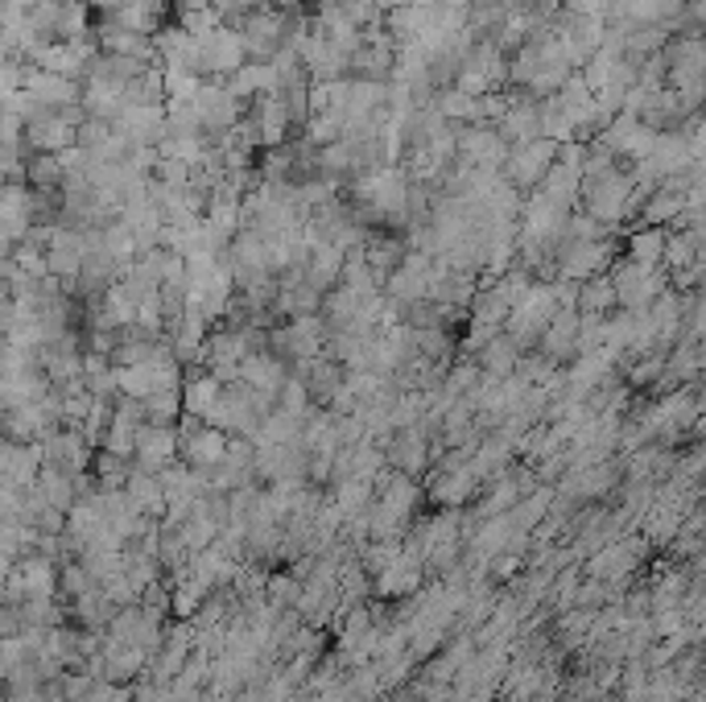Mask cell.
Returning <instances> with one entry per match:
<instances>
[{
  "label": "cell",
  "instance_id": "30bf717a",
  "mask_svg": "<svg viewBox=\"0 0 706 702\" xmlns=\"http://www.w3.org/2000/svg\"><path fill=\"white\" fill-rule=\"evenodd\" d=\"M513 91V103H508V112L500 116V133L504 141L517 149V145H529V141H541V100H534L525 87H508Z\"/></svg>",
  "mask_w": 706,
  "mask_h": 702
},
{
  "label": "cell",
  "instance_id": "ac0fdd59",
  "mask_svg": "<svg viewBox=\"0 0 706 702\" xmlns=\"http://www.w3.org/2000/svg\"><path fill=\"white\" fill-rule=\"evenodd\" d=\"M166 13H170V0H124L121 13H112L108 21H116L124 30H137V34H149L157 37L166 25Z\"/></svg>",
  "mask_w": 706,
  "mask_h": 702
},
{
  "label": "cell",
  "instance_id": "7402d4cb",
  "mask_svg": "<svg viewBox=\"0 0 706 702\" xmlns=\"http://www.w3.org/2000/svg\"><path fill=\"white\" fill-rule=\"evenodd\" d=\"M67 166H63V157L58 154H30L25 157V182L42 194H58V190L67 187Z\"/></svg>",
  "mask_w": 706,
  "mask_h": 702
},
{
  "label": "cell",
  "instance_id": "5bb4252c",
  "mask_svg": "<svg viewBox=\"0 0 706 702\" xmlns=\"http://www.w3.org/2000/svg\"><path fill=\"white\" fill-rule=\"evenodd\" d=\"M363 257H368V265L384 277V286H389V277L401 269V260L410 257V241L396 236V232H389V227H380V232L372 227L368 241H363Z\"/></svg>",
  "mask_w": 706,
  "mask_h": 702
},
{
  "label": "cell",
  "instance_id": "83f0119b",
  "mask_svg": "<svg viewBox=\"0 0 706 702\" xmlns=\"http://www.w3.org/2000/svg\"><path fill=\"white\" fill-rule=\"evenodd\" d=\"M335 4H339L347 13V21L360 25V30H377V25H384V9H380L377 0H335Z\"/></svg>",
  "mask_w": 706,
  "mask_h": 702
},
{
  "label": "cell",
  "instance_id": "ba28073f",
  "mask_svg": "<svg viewBox=\"0 0 706 702\" xmlns=\"http://www.w3.org/2000/svg\"><path fill=\"white\" fill-rule=\"evenodd\" d=\"M96 46L100 54H121V58H137L145 67H161V51H157V37L149 34H137V30H124L116 21H100L96 25Z\"/></svg>",
  "mask_w": 706,
  "mask_h": 702
},
{
  "label": "cell",
  "instance_id": "9c48e42d",
  "mask_svg": "<svg viewBox=\"0 0 706 702\" xmlns=\"http://www.w3.org/2000/svg\"><path fill=\"white\" fill-rule=\"evenodd\" d=\"M83 87L87 83H79V79L30 67V63H25V75H21V91L34 96L42 108H70V103H83Z\"/></svg>",
  "mask_w": 706,
  "mask_h": 702
},
{
  "label": "cell",
  "instance_id": "5b68a950",
  "mask_svg": "<svg viewBox=\"0 0 706 702\" xmlns=\"http://www.w3.org/2000/svg\"><path fill=\"white\" fill-rule=\"evenodd\" d=\"M244 51L248 63H273L277 54L285 51V13L281 9H257L248 13L240 25Z\"/></svg>",
  "mask_w": 706,
  "mask_h": 702
},
{
  "label": "cell",
  "instance_id": "3957f363",
  "mask_svg": "<svg viewBox=\"0 0 706 702\" xmlns=\"http://www.w3.org/2000/svg\"><path fill=\"white\" fill-rule=\"evenodd\" d=\"M455 87H463L467 96H488V91H508V54L500 51L496 42L480 37L475 51L467 58L463 75L455 79Z\"/></svg>",
  "mask_w": 706,
  "mask_h": 702
},
{
  "label": "cell",
  "instance_id": "44dd1931",
  "mask_svg": "<svg viewBox=\"0 0 706 702\" xmlns=\"http://www.w3.org/2000/svg\"><path fill=\"white\" fill-rule=\"evenodd\" d=\"M227 446H232L227 430L203 426L194 438H187V443H182V455H187L190 467H220V463L227 459Z\"/></svg>",
  "mask_w": 706,
  "mask_h": 702
},
{
  "label": "cell",
  "instance_id": "ffe728a7",
  "mask_svg": "<svg viewBox=\"0 0 706 702\" xmlns=\"http://www.w3.org/2000/svg\"><path fill=\"white\" fill-rule=\"evenodd\" d=\"M227 87H232V96H240L244 103H253L257 96L281 91V75H277L273 63H248V67H240L232 79H227Z\"/></svg>",
  "mask_w": 706,
  "mask_h": 702
},
{
  "label": "cell",
  "instance_id": "4fadbf2b",
  "mask_svg": "<svg viewBox=\"0 0 706 702\" xmlns=\"http://www.w3.org/2000/svg\"><path fill=\"white\" fill-rule=\"evenodd\" d=\"M178 446H182V438L173 426H149L145 422L137 434V467L141 471H166Z\"/></svg>",
  "mask_w": 706,
  "mask_h": 702
},
{
  "label": "cell",
  "instance_id": "f546056e",
  "mask_svg": "<svg viewBox=\"0 0 706 702\" xmlns=\"http://www.w3.org/2000/svg\"><path fill=\"white\" fill-rule=\"evenodd\" d=\"M380 9H384V18H389V13H396V9H405V4H414V0H377Z\"/></svg>",
  "mask_w": 706,
  "mask_h": 702
},
{
  "label": "cell",
  "instance_id": "f1b7e54d",
  "mask_svg": "<svg viewBox=\"0 0 706 702\" xmlns=\"http://www.w3.org/2000/svg\"><path fill=\"white\" fill-rule=\"evenodd\" d=\"M112 124L108 121H96V116H87L83 124H79V149H87V154H96V149H104L108 141H112Z\"/></svg>",
  "mask_w": 706,
  "mask_h": 702
},
{
  "label": "cell",
  "instance_id": "484cf974",
  "mask_svg": "<svg viewBox=\"0 0 706 702\" xmlns=\"http://www.w3.org/2000/svg\"><path fill=\"white\" fill-rule=\"evenodd\" d=\"M83 108H87V116H96V121H116L124 108V91H116V87H104V83H87L83 87Z\"/></svg>",
  "mask_w": 706,
  "mask_h": 702
},
{
  "label": "cell",
  "instance_id": "52a82bcc",
  "mask_svg": "<svg viewBox=\"0 0 706 702\" xmlns=\"http://www.w3.org/2000/svg\"><path fill=\"white\" fill-rule=\"evenodd\" d=\"M112 129L121 133L133 149H157L161 141L170 137V112L166 108H124L121 116L112 121Z\"/></svg>",
  "mask_w": 706,
  "mask_h": 702
},
{
  "label": "cell",
  "instance_id": "277c9868",
  "mask_svg": "<svg viewBox=\"0 0 706 702\" xmlns=\"http://www.w3.org/2000/svg\"><path fill=\"white\" fill-rule=\"evenodd\" d=\"M513 154V145L504 141L500 129L492 124H459V161L475 170H504V161Z\"/></svg>",
  "mask_w": 706,
  "mask_h": 702
},
{
  "label": "cell",
  "instance_id": "8fae6325",
  "mask_svg": "<svg viewBox=\"0 0 706 702\" xmlns=\"http://www.w3.org/2000/svg\"><path fill=\"white\" fill-rule=\"evenodd\" d=\"M25 145H30V154H63L70 145H79V129L63 121L58 108H46L37 121L25 124Z\"/></svg>",
  "mask_w": 706,
  "mask_h": 702
},
{
  "label": "cell",
  "instance_id": "cb8c5ba5",
  "mask_svg": "<svg viewBox=\"0 0 706 702\" xmlns=\"http://www.w3.org/2000/svg\"><path fill=\"white\" fill-rule=\"evenodd\" d=\"M46 459H51V467H63V471H70V467H79V463H87V438L79 434V430H54L51 438H46Z\"/></svg>",
  "mask_w": 706,
  "mask_h": 702
},
{
  "label": "cell",
  "instance_id": "6da1fadb",
  "mask_svg": "<svg viewBox=\"0 0 706 702\" xmlns=\"http://www.w3.org/2000/svg\"><path fill=\"white\" fill-rule=\"evenodd\" d=\"M558 157H562V145H558V141H550V137L529 141V145H517V149L508 154L500 178H504L508 187L529 190V194H534V190L550 178V170L558 166Z\"/></svg>",
  "mask_w": 706,
  "mask_h": 702
},
{
  "label": "cell",
  "instance_id": "7c38bea8",
  "mask_svg": "<svg viewBox=\"0 0 706 702\" xmlns=\"http://www.w3.org/2000/svg\"><path fill=\"white\" fill-rule=\"evenodd\" d=\"M240 67H248V51H244L240 30L220 25L208 34V79H232Z\"/></svg>",
  "mask_w": 706,
  "mask_h": 702
},
{
  "label": "cell",
  "instance_id": "9a60e30c",
  "mask_svg": "<svg viewBox=\"0 0 706 702\" xmlns=\"http://www.w3.org/2000/svg\"><path fill=\"white\" fill-rule=\"evenodd\" d=\"M240 380L253 385V389H260V393L281 397L285 380H290V364L281 360L277 352H253V356L240 364Z\"/></svg>",
  "mask_w": 706,
  "mask_h": 702
},
{
  "label": "cell",
  "instance_id": "d4e9b609",
  "mask_svg": "<svg viewBox=\"0 0 706 702\" xmlns=\"http://www.w3.org/2000/svg\"><path fill=\"white\" fill-rule=\"evenodd\" d=\"M434 108H438L450 124H480V96H467L463 87H438Z\"/></svg>",
  "mask_w": 706,
  "mask_h": 702
},
{
  "label": "cell",
  "instance_id": "7a4b0ae2",
  "mask_svg": "<svg viewBox=\"0 0 706 702\" xmlns=\"http://www.w3.org/2000/svg\"><path fill=\"white\" fill-rule=\"evenodd\" d=\"M612 281H616V293H620V310H649L665 293L670 286V274L665 269H649V265H637V260H616L612 265Z\"/></svg>",
  "mask_w": 706,
  "mask_h": 702
},
{
  "label": "cell",
  "instance_id": "2e32d148",
  "mask_svg": "<svg viewBox=\"0 0 706 702\" xmlns=\"http://www.w3.org/2000/svg\"><path fill=\"white\" fill-rule=\"evenodd\" d=\"M347 269V248L339 244H311V260H306V286L318 293H330L344 281Z\"/></svg>",
  "mask_w": 706,
  "mask_h": 702
},
{
  "label": "cell",
  "instance_id": "4316f807",
  "mask_svg": "<svg viewBox=\"0 0 706 702\" xmlns=\"http://www.w3.org/2000/svg\"><path fill=\"white\" fill-rule=\"evenodd\" d=\"M182 413H187L182 389H157L154 397H145V422L149 426H173Z\"/></svg>",
  "mask_w": 706,
  "mask_h": 702
},
{
  "label": "cell",
  "instance_id": "e0dca14e",
  "mask_svg": "<svg viewBox=\"0 0 706 702\" xmlns=\"http://www.w3.org/2000/svg\"><path fill=\"white\" fill-rule=\"evenodd\" d=\"M574 310H579L583 319H612V314L620 310V293H616L612 274L579 281V302H574Z\"/></svg>",
  "mask_w": 706,
  "mask_h": 702
},
{
  "label": "cell",
  "instance_id": "8992f818",
  "mask_svg": "<svg viewBox=\"0 0 706 702\" xmlns=\"http://www.w3.org/2000/svg\"><path fill=\"white\" fill-rule=\"evenodd\" d=\"M434 274H438V257H430V253H414V248H410V257L401 260V269L389 277L384 293H389L393 302H401V307H414V302H422V298H430Z\"/></svg>",
  "mask_w": 706,
  "mask_h": 702
},
{
  "label": "cell",
  "instance_id": "d6986e66",
  "mask_svg": "<svg viewBox=\"0 0 706 702\" xmlns=\"http://www.w3.org/2000/svg\"><path fill=\"white\" fill-rule=\"evenodd\" d=\"M520 356H525V352H520L517 343H513L508 335H504V331H500L496 339H488V343L480 347V352H475V364H480L488 377L508 380V377H517Z\"/></svg>",
  "mask_w": 706,
  "mask_h": 702
},
{
  "label": "cell",
  "instance_id": "603a6c76",
  "mask_svg": "<svg viewBox=\"0 0 706 702\" xmlns=\"http://www.w3.org/2000/svg\"><path fill=\"white\" fill-rule=\"evenodd\" d=\"M665 248H670V232H665V227H637V232L628 236V260L649 265V269H661V265H665Z\"/></svg>",
  "mask_w": 706,
  "mask_h": 702
}]
</instances>
